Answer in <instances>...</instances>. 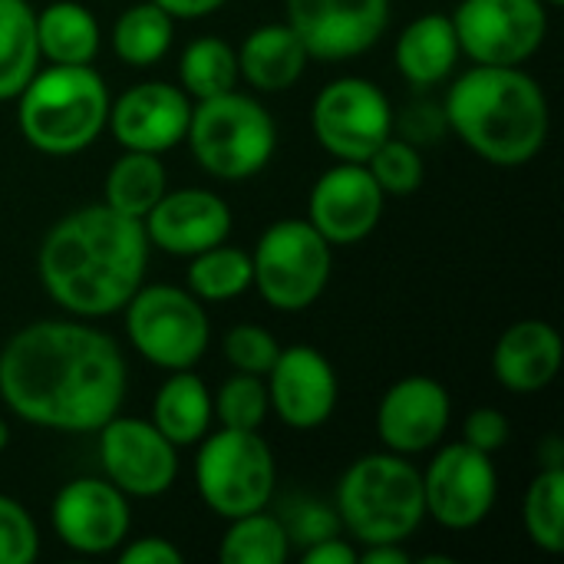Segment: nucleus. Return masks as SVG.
Returning <instances> with one entry per match:
<instances>
[{"mask_svg": "<svg viewBox=\"0 0 564 564\" xmlns=\"http://www.w3.org/2000/svg\"><path fill=\"white\" fill-rule=\"evenodd\" d=\"M99 463L106 479L135 499H159L178 476V446H172L152 423L135 416H112L99 430Z\"/></svg>", "mask_w": 564, "mask_h": 564, "instance_id": "nucleus-13", "label": "nucleus"}, {"mask_svg": "<svg viewBox=\"0 0 564 564\" xmlns=\"http://www.w3.org/2000/svg\"><path fill=\"white\" fill-rule=\"evenodd\" d=\"M159 3L172 20H202L215 10H221L228 0H152Z\"/></svg>", "mask_w": 564, "mask_h": 564, "instance_id": "nucleus-41", "label": "nucleus"}, {"mask_svg": "<svg viewBox=\"0 0 564 564\" xmlns=\"http://www.w3.org/2000/svg\"><path fill=\"white\" fill-rule=\"evenodd\" d=\"M268 410L271 400H268L264 377L241 373V370H235V377H228L212 397V413L225 430H261Z\"/></svg>", "mask_w": 564, "mask_h": 564, "instance_id": "nucleus-33", "label": "nucleus"}, {"mask_svg": "<svg viewBox=\"0 0 564 564\" xmlns=\"http://www.w3.org/2000/svg\"><path fill=\"white\" fill-rule=\"evenodd\" d=\"M393 59L403 79L413 86H436L443 83L459 59V40L453 20L446 13H423L416 17L393 46Z\"/></svg>", "mask_w": 564, "mask_h": 564, "instance_id": "nucleus-23", "label": "nucleus"}, {"mask_svg": "<svg viewBox=\"0 0 564 564\" xmlns=\"http://www.w3.org/2000/svg\"><path fill=\"white\" fill-rule=\"evenodd\" d=\"M126 311V334L132 347L162 370H192L212 340L202 301L175 284H142Z\"/></svg>", "mask_w": 564, "mask_h": 564, "instance_id": "nucleus-9", "label": "nucleus"}, {"mask_svg": "<svg viewBox=\"0 0 564 564\" xmlns=\"http://www.w3.org/2000/svg\"><path fill=\"white\" fill-rule=\"evenodd\" d=\"M278 354H281L278 337L271 330L258 327V324H235L225 334V357L241 373L268 377V370L274 367Z\"/></svg>", "mask_w": 564, "mask_h": 564, "instance_id": "nucleus-35", "label": "nucleus"}, {"mask_svg": "<svg viewBox=\"0 0 564 564\" xmlns=\"http://www.w3.org/2000/svg\"><path fill=\"white\" fill-rule=\"evenodd\" d=\"M0 397L33 426L96 433L126 400V360L83 321H36L0 350Z\"/></svg>", "mask_w": 564, "mask_h": 564, "instance_id": "nucleus-1", "label": "nucleus"}, {"mask_svg": "<svg viewBox=\"0 0 564 564\" xmlns=\"http://www.w3.org/2000/svg\"><path fill=\"white\" fill-rule=\"evenodd\" d=\"M334 512L360 545L406 542L426 519L423 473L400 453L360 456L337 482Z\"/></svg>", "mask_w": 564, "mask_h": 564, "instance_id": "nucleus-5", "label": "nucleus"}, {"mask_svg": "<svg viewBox=\"0 0 564 564\" xmlns=\"http://www.w3.org/2000/svg\"><path fill=\"white\" fill-rule=\"evenodd\" d=\"M212 393L192 370H172L152 403V426L172 446H195L212 430Z\"/></svg>", "mask_w": 564, "mask_h": 564, "instance_id": "nucleus-24", "label": "nucleus"}, {"mask_svg": "<svg viewBox=\"0 0 564 564\" xmlns=\"http://www.w3.org/2000/svg\"><path fill=\"white\" fill-rule=\"evenodd\" d=\"M238 53V73L258 93H284L307 69V50L291 23H264L251 30Z\"/></svg>", "mask_w": 564, "mask_h": 564, "instance_id": "nucleus-22", "label": "nucleus"}, {"mask_svg": "<svg viewBox=\"0 0 564 564\" xmlns=\"http://www.w3.org/2000/svg\"><path fill=\"white\" fill-rule=\"evenodd\" d=\"M142 228L152 248L175 258H192L228 241L231 208L208 188H178L155 202V208L142 218Z\"/></svg>", "mask_w": 564, "mask_h": 564, "instance_id": "nucleus-20", "label": "nucleus"}, {"mask_svg": "<svg viewBox=\"0 0 564 564\" xmlns=\"http://www.w3.org/2000/svg\"><path fill=\"white\" fill-rule=\"evenodd\" d=\"M364 165L370 169V175L377 178L383 195H393V198L413 195L423 185V175H426L420 149L410 139H393V135Z\"/></svg>", "mask_w": 564, "mask_h": 564, "instance_id": "nucleus-34", "label": "nucleus"}, {"mask_svg": "<svg viewBox=\"0 0 564 564\" xmlns=\"http://www.w3.org/2000/svg\"><path fill=\"white\" fill-rule=\"evenodd\" d=\"M185 142L195 162L221 182H241L258 175L278 145L271 112L238 89H228L192 106Z\"/></svg>", "mask_w": 564, "mask_h": 564, "instance_id": "nucleus-6", "label": "nucleus"}, {"mask_svg": "<svg viewBox=\"0 0 564 564\" xmlns=\"http://www.w3.org/2000/svg\"><path fill=\"white\" fill-rule=\"evenodd\" d=\"M40 555V532L30 512L0 496V564H30Z\"/></svg>", "mask_w": 564, "mask_h": 564, "instance_id": "nucleus-36", "label": "nucleus"}, {"mask_svg": "<svg viewBox=\"0 0 564 564\" xmlns=\"http://www.w3.org/2000/svg\"><path fill=\"white\" fill-rule=\"evenodd\" d=\"M119 562L122 564H182L185 555L169 542V539H159V535H145V539H132L129 545L122 542L116 549Z\"/></svg>", "mask_w": 564, "mask_h": 564, "instance_id": "nucleus-39", "label": "nucleus"}, {"mask_svg": "<svg viewBox=\"0 0 564 564\" xmlns=\"http://www.w3.org/2000/svg\"><path fill=\"white\" fill-rule=\"evenodd\" d=\"M56 539L76 555H112L129 539V502L109 479L66 482L50 509Z\"/></svg>", "mask_w": 564, "mask_h": 564, "instance_id": "nucleus-15", "label": "nucleus"}, {"mask_svg": "<svg viewBox=\"0 0 564 564\" xmlns=\"http://www.w3.org/2000/svg\"><path fill=\"white\" fill-rule=\"evenodd\" d=\"M383 205L387 195L364 162H337L314 182L307 221L327 245H357L377 231Z\"/></svg>", "mask_w": 564, "mask_h": 564, "instance_id": "nucleus-16", "label": "nucleus"}, {"mask_svg": "<svg viewBox=\"0 0 564 564\" xmlns=\"http://www.w3.org/2000/svg\"><path fill=\"white\" fill-rule=\"evenodd\" d=\"M288 529V539L291 545H314L321 539H330V535H340V519L334 509L321 506V502H301V509L291 516V522H284Z\"/></svg>", "mask_w": 564, "mask_h": 564, "instance_id": "nucleus-38", "label": "nucleus"}, {"mask_svg": "<svg viewBox=\"0 0 564 564\" xmlns=\"http://www.w3.org/2000/svg\"><path fill=\"white\" fill-rule=\"evenodd\" d=\"M178 79L188 99H212L238 86V53L218 36H198L185 46L178 63Z\"/></svg>", "mask_w": 564, "mask_h": 564, "instance_id": "nucleus-31", "label": "nucleus"}, {"mask_svg": "<svg viewBox=\"0 0 564 564\" xmlns=\"http://www.w3.org/2000/svg\"><path fill=\"white\" fill-rule=\"evenodd\" d=\"M360 564H410V552L403 549V542H383V545H364V552H357Z\"/></svg>", "mask_w": 564, "mask_h": 564, "instance_id": "nucleus-42", "label": "nucleus"}, {"mask_svg": "<svg viewBox=\"0 0 564 564\" xmlns=\"http://www.w3.org/2000/svg\"><path fill=\"white\" fill-rule=\"evenodd\" d=\"M218 558L225 564H284L291 558V539L281 519L261 512L228 522Z\"/></svg>", "mask_w": 564, "mask_h": 564, "instance_id": "nucleus-30", "label": "nucleus"}, {"mask_svg": "<svg viewBox=\"0 0 564 564\" xmlns=\"http://www.w3.org/2000/svg\"><path fill=\"white\" fill-rule=\"evenodd\" d=\"M311 129L337 162H367L393 135V106L377 83L340 76L317 93Z\"/></svg>", "mask_w": 564, "mask_h": 564, "instance_id": "nucleus-10", "label": "nucleus"}, {"mask_svg": "<svg viewBox=\"0 0 564 564\" xmlns=\"http://www.w3.org/2000/svg\"><path fill=\"white\" fill-rule=\"evenodd\" d=\"M449 20L459 53L486 66H522L549 36L542 0H463Z\"/></svg>", "mask_w": 564, "mask_h": 564, "instance_id": "nucleus-11", "label": "nucleus"}, {"mask_svg": "<svg viewBox=\"0 0 564 564\" xmlns=\"http://www.w3.org/2000/svg\"><path fill=\"white\" fill-rule=\"evenodd\" d=\"M175 36V20L152 0L132 3L119 13L112 26V50L126 66H152L159 63Z\"/></svg>", "mask_w": 564, "mask_h": 564, "instance_id": "nucleus-28", "label": "nucleus"}, {"mask_svg": "<svg viewBox=\"0 0 564 564\" xmlns=\"http://www.w3.org/2000/svg\"><path fill=\"white\" fill-rule=\"evenodd\" d=\"M36 69V10L26 0H0V102L17 99Z\"/></svg>", "mask_w": 564, "mask_h": 564, "instance_id": "nucleus-27", "label": "nucleus"}, {"mask_svg": "<svg viewBox=\"0 0 564 564\" xmlns=\"http://www.w3.org/2000/svg\"><path fill=\"white\" fill-rule=\"evenodd\" d=\"M496 499L499 473L489 453H479L469 443L443 446L423 473L426 516L449 532H469L482 525Z\"/></svg>", "mask_w": 564, "mask_h": 564, "instance_id": "nucleus-12", "label": "nucleus"}, {"mask_svg": "<svg viewBox=\"0 0 564 564\" xmlns=\"http://www.w3.org/2000/svg\"><path fill=\"white\" fill-rule=\"evenodd\" d=\"M192 119V99L172 83H135L116 102H109V129L122 149L162 155L185 142Z\"/></svg>", "mask_w": 564, "mask_h": 564, "instance_id": "nucleus-17", "label": "nucleus"}, {"mask_svg": "<svg viewBox=\"0 0 564 564\" xmlns=\"http://www.w3.org/2000/svg\"><path fill=\"white\" fill-rule=\"evenodd\" d=\"M254 284L268 307L297 314L327 291L334 254L321 231L304 218L274 221L251 251Z\"/></svg>", "mask_w": 564, "mask_h": 564, "instance_id": "nucleus-8", "label": "nucleus"}, {"mask_svg": "<svg viewBox=\"0 0 564 564\" xmlns=\"http://www.w3.org/2000/svg\"><path fill=\"white\" fill-rule=\"evenodd\" d=\"M169 192V175L152 152H132L126 149L106 172L102 182V202L129 218H145L155 202Z\"/></svg>", "mask_w": 564, "mask_h": 564, "instance_id": "nucleus-26", "label": "nucleus"}, {"mask_svg": "<svg viewBox=\"0 0 564 564\" xmlns=\"http://www.w3.org/2000/svg\"><path fill=\"white\" fill-rule=\"evenodd\" d=\"M284 10L307 56L324 63L367 53L390 23V0H284Z\"/></svg>", "mask_w": 564, "mask_h": 564, "instance_id": "nucleus-14", "label": "nucleus"}, {"mask_svg": "<svg viewBox=\"0 0 564 564\" xmlns=\"http://www.w3.org/2000/svg\"><path fill=\"white\" fill-rule=\"evenodd\" d=\"M542 3H545V7H562L564 0H542Z\"/></svg>", "mask_w": 564, "mask_h": 564, "instance_id": "nucleus-45", "label": "nucleus"}, {"mask_svg": "<svg viewBox=\"0 0 564 564\" xmlns=\"http://www.w3.org/2000/svg\"><path fill=\"white\" fill-rule=\"evenodd\" d=\"M453 420V400L433 377L397 380L377 406V433L390 453L420 456L443 443Z\"/></svg>", "mask_w": 564, "mask_h": 564, "instance_id": "nucleus-19", "label": "nucleus"}, {"mask_svg": "<svg viewBox=\"0 0 564 564\" xmlns=\"http://www.w3.org/2000/svg\"><path fill=\"white\" fill-rule=\"evenodd\" d=\"M443 122L486 162L525 165L549 139V99L535 76L522 66L466 69L443 106Z\"/></svg>", "mask_w": 564, "mask_h": 564, "instance_id": "nucleus-3", "label": "nucleus"}, {"mask_svg": "<svg viewBox=\"0 0 564 564\" xmlns=\"http://www.w3.org/2000/svg\"><path fill=\"white\" fill-rule=\"evenodd\" d=\"M36 46L40 59L59 66H86L99 53V23L76 0L46 3L36 13Z\"/></svg>", "mask_w": 564, "mask_h": 564, "instance_id": "nucleus-25", "label": "nucleus"}, {"mask_svg": "<svg viewBox=\"0 0 564 564\" xmlns=\"http://www.w3.org/2000/svg\"><path fill=\"white\" fill-rule=\"evenodd\" d=\"M512 436V420L496 406H479L463 423V443H469L479 453H499Z\"/></svg>", "mask_w": 564, "mask_h": 564, "instance_id": "nucleus-37", "label": "nucleus"}, {"mask_svg": "<svg viewBox=\"0 0 564 564\" xmlns=\"http://www.w3.org/2000/svg\"><path fill=\"white\" fill-rule=\"evenodd\" d=\"M539 456H542V469H564V446L558 436H549L539 446Z\"/></svg>", "mask_w": 564, "mask_h": 564, "instance_id": "nucleus-43", "label": "nucleus"}, {"mask_svg": "<svg viewBox=\"0 0 564 564\" xmlns=\"http://www.w3.org/2000/svg\"><path fill=\"white\" fill-rule=\"evenodd\" d=\"M106 79L86 66L50 63L17 96V126L30 149L43 155H76L89 149L109 122Z\"/></svg>", "mask_w": 564, "mask_h": 564, "instance_id": "nucleus-4", "label": "nucleus"}, {"mask_svg": "<svg viewBox=\"0 0 564 564\" xmlns=\"http://www.w3.org/2000/svg\"><path fill=\"white\" fill-rule=\"evenodd\" d=\"M301 558H304V564H357V549L347 539L330 535V539L307 545L301 552Z\"/></svg>", "mask_w": 564, "mask_h": 564, "instance_id": "nucleus-40", "label": "nucleus"}, {"mask_svg": "<svg viewBox=\"0 0 564 564\" xmlns=\"http://www.w3.org/2000/svg\"><path fill=\"white\" fill-rule=\"evenodd\" d=\"M564 360L562 334L539 317L502 330L492 350V373L509 393H542L555 383Z\"/></svg>", "mask_w": 564, "mask_h": 564, "instance_id": "nucleus-21", "label": "nucleus"}, {"mask_svg": "<svg viewBox=\"0 0 564 564\" xmlns=\"http://www.w3.org/2000/svg\"><path fill=\"white\" fill-rule=\"evenodd\" d=\"M149 238L139 218L106 202L59 218L36 254L46 294L79 321L119 314L142 288L149 268Z\"/></svg>", "mask_w": 564, "mask_h": 564, "instance_id": "nucleus-2", "label": "nucleus"}, {"mask_svg": "<svg viewBox=\"0 0 564 564\" xmlns=\"http://www.w3.org/2000/svg\"><path fill=\"white\" fill-rule=\"evenodd\" d=\"M278 482V466L268 440L258 430L208 433L195 459V486L202 502L225 522L268 509Z\"/></svg>", "mask_w": 564, "mask_h": 564, "instance_id": "nucleus-7", "label": "nucleus"}, {"mask_svg": "<svg viewBox=\"0 0 564 564\" xmlns=\"http://www.w3.org/2000/svg\"><path fill=\"white\" fill-rule=\"evenodd\" d=\"M337 373L317 347H281L274 367L268 370L271 410L291 430L324 426L337 410Z\"/></svg>", "mask_w": 564, "mask_h": 564, "instance_id": "nucleus-18", "label": "nucleus"}, {"mask_svg": "<svg viewBox=\"0 0 564 564\" xmlns=\"http://www.w3.org/2000/svg\"><path fill=\"white\" fill-rule=\"evenodd\" d=\"M522 525L535 549L564 552V469H542L522 499Z\"/></svg>", "mask_w": 564, "mask_h": 564, "instance_id": "nucleus-32", "label": "nucleus"}, {"mask_svg": "<svg viewBox=\"0 0 564 564\" xmlns=\"http://www.w3.org/2000/svg\"><path fill=\"white\" fill-rule=\"evenodd\" d=\"M7 446H10V426H7V423L0 420V453H3Z\"/></svg>", "mask_w": 564, "mask_h": 564, "instance_id": "nucleus-44", "label": "nucleus"}, {"mask_svg": "<svg viewBox=\"0 0 564 564\" xmlns=\"http://www.w3.org/2000/svg\"><path fill=\"white\" fill-rule=\"evenodd\" d=\"M188 291L198 301H235L241 297L251 284H254V268H251V254L231 245H215L205 248L198 254L188 258Z\"/></svg>", "mask_w": 564, "mask_h": 564, "instance_id": "nucleus-29", "label": "nucleus"}]
</instances>
